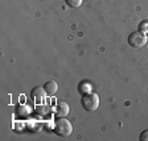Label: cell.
<instances>
[{
    "label": "cell",
    "instance_id": "cell-6",
    "mask_svg": "<svg viewBox=\"0 0 148 141\" xmlns=\"http://www.w3.org/2000/svg\"><path fill=\"white\" fill-rule=\"evenodd\" d=\"M44 89H45V91H46L48 95L52 96L57 92V90H58V84H57V82H54V80H49V82H46L45 84H44Z\"/></svg>",
    "mask_w": 148,
    "mask_h": 141
},
{
    "label": "cell",
    "instance_id": "cell-3",
    "mask_svg": "<svg viewBox=\"0 0 148 141\" xmlns=\"http://www.w3.org/2000/svg\"><path fill=\"white\" fill-rule=\"evenodd\" d=\"M147 36L145 33L138 31V32H132V33L128 36V45L132 46V48H143V46L147 44Z\"/></svg>",
    "mask_w": 148,
    "mask_h": 141
},
{
    "label": "cell",
    "instance_id": "cell-11",
    "mask_svg": "<svg viewBox=\"0 0 148 141\" xmlns=\"http://www.w3.org/2000/svg\"><path fill=\"white\" fill-rule=\"evenodd\" d=\"M147 44H148V40H147Z\"/></svg>",
    "mask_w": 148,
    "mask_h": 141
},
{
    "label": "cell",
    "instance_id": "cell-4",
    "mask_svg": "<svg viewBox=\"0 0 148 141\" xmlns=\"http://www.w3.org/2000/svg\"><path fill=\"white\" fill-rule=\"evenodd\" d=\"M69 112H70V107L66 101H58V104L56 106V110H54V114L56 116L58 117H65L68 116Z\"/></svg>",
    "mask_w": 148,
    "mask_h": 141
},
{
    "label": "cell",
    "instance_id": "cell-1",
    "mask_svg": "<svg viewBox=\"0 0 148 141\" xmlns=\"http://www.w3.org/2000/svg\"><path fill=\"white\" fill-rule=\"evenodd\" d=\"M54 133L60 137H69L73 132V125L66 117H58L54 121Z\"/></svg>",
    "mask_w": 148,
    "mask_h": 141
},
{
    "label": "cell",
    "instance_id": "cell-5",
    "mask_svg": "<svg viewBox=\"0 0 148 141\" xmlns=\"http://www.w3.org/2000/svg\"><path fill=\"white\" fill-rule=\"evenodd\" d=\"M45 94H46V91L44 87H34L31 92V96L36 103H40V101L45 98Z\"/></svg>",
    "mask_w": 148,
    "mask_h": 141
},
{
    "label": "cell",
    "instance_id": "cell-9",
    "mask_svg": "<svg viewBox=\"0 0 148 141\" xmlns=\"http://www.w3.org/2000/svg\"><path fill=\"white\" fill-rule=\"evenodd\" d=\"M139 31L143 32V33H147L148 32V21L147 20H143V21L139 24Z\"/></svg>",
    "mask_w": 148,
    "mask_h": 141
},
{
    "label": "cell",
    "instance_id": "cell-10",
    "mask_svg": "<svg viewBox=\"0 0 148 141\" xmlns=\"http://www.w3.org/2000/svg\"><path fill=\"white\" fill-rule=\"evenodd\" d=\"M140 141H148V129H144L142 133H140Z\"/></svg>",
    "mask_w": 148,
    "mask_h": 141
},
{
    "label": "cell",
    "instance_id": "cell-8",
    "mask_svg": "<svg viewBox=\"0 0 148 141\" xmlns=\"http://www.w3.org/2000/svg\"><path fill=\"white\" fill-rule=\"evenodd\" d=\"M66 1V4H68L69 7H71V8H78V7H81V4H82V0H65Z\"/></svg>",
    "mask_w": 148,
    "mask_h": 141
},
{
    "label": "cell",
    "instance_id": "cell-2",
    "mask_svg": "<svg viewBox=\"0 0 148 141\" xmlns=\"http://www.w3.org/2000/svg\"><path fill=\"white\" fill-rule=\"evenodd\" d=\"M99 95L95 92H87V94H83L82 98H81V104L89 112H95L99 108Z\"/></svg>",
    "mask_w": 148,
    "mask_h": 141
},
{
    "label": "cell",
    "instance_id": "cell-7",
    "mask_svg": "<svg viewBox=\"0 0 148 141\" xmlns=\"http://www.w3.org/2000/svg\"><path fill=\"white\" fill-rule=\"evenodd\" d=\"M90 89H91V87H90V84H89V83H86V82H82L79 84V92L82 94V95H83V94H87V92L90 91Z\"/></svg>",
    "mask_w": 148,
    "mask_h": 141
}]
</instances>
